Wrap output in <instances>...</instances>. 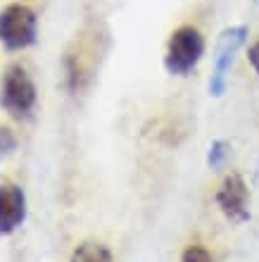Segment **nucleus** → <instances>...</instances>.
<instances>
[{"label": "nucleus", "mask_w": 259, "mask_h": 262, "mask_svg": "<svg viewBox=\"0 0 259 262\" xmlns=\"http://www.w3.org/2000/svg\"><path fill=\"white\" fill-rule=\"evenodd\" d=\"M207 50L205 34L195 24H181L169 34L164 48V69L171 76H191Z\"/></svg>", "instance_id": "obj_1"}, {"label": "nucleus", "mask_w": 259, "mask_h": 262, "mask_svg": "<svg viewBox=\"0 0 259 262\" xmlns=\"http://www.w3.org/2000/svg\"><path fill=\"white\" fill-rule=\"evenodd\" d=\"M38 103V91L27 69L10 64L0 76V107L14 119H29Z\"/></svg>", "instance_id": "obj_2"}, {"label": "nucleus", "mask_w": 259, "mask_h": 262, "mask_svg": "<svg viewBox=\"0 0 259 262\" xmlns=\"http://www.w3.org/2000/svg\"><path fill=\"white\" fill-rule=\"evenodd\" d=\"M38 41V14L27 3H7L0 7V43L10 53L31 48Z\"/></svg>", "instance_id": "obj_3"}, {"label": "nucleus", "mask_w": 259, "mask_h": 262, "mask_svg": "<svg viewBox=\"0 0 259 262\" xmlns=\"http://www.w3.org/2000/svg\"><path fill=\"white\" fill-rule=\"evenodd\" d=\"M247 43V27L236 24L221 31L217 43V53H214V64H211L209 74V96L221 98L228 89V79H231V69L236 64V55L240 53V48Z\"/></svg>", "instance_id": "obj_4"}, {"label": "nucleus", "mask_w": 259, "mask_h": 262, "mask_svg": "<svg viewBox=\"0 0 259 262\" xmlns=\"http://www.w3.org/2000/svg\"><path fill=\"white\" fill-rule=\"evenodd\" d=\"M214 200H217L221 214L233 224H245L250 220V188H247L243 174H226L224 181L219 184Z\"/></svg>", "instance_id": "obj_5"}, {"label": "nucleus", "mask_w": 259, "mask_h": 262, "mask_svg": "<svg viewBox=\"0 0 259 262\" xmlns=\"http://www.w3.org/2000/svg\"><path fill=\"white\" fill-rule=\"evenodd\" d=\"M27 220V193L12 179L0 181V236H12Z\"/></svg>", "instance_id": "obj_6"}, {"label": "nucleus", "mask_w": 259, "mask_h": 262, "mask_svg": "<svg viewBox=\"0 0 259 262\" xmlns=\"http://www.w3.org/2000/svg\"><path fill=\"white\" fill-rule=\"evenodd\" d=\"M69 262H114V257L103 241H81L72 250Z\"/></svg>", "instance_id": "obj_7"}, {"label": "nucleus", "mask_w": 259, "mask_h": 262, "mask_svg": "<svg viewBox=\"0 0 259 262\" xmlns=\"http://www.w3.org/2000/svg\"><path fill=\"white\" fill-rule=\"evenodd\" d=\"M228 155H231V143L228 141H224V138L211 141L209 150H207V165H209V169H221L226 165Z\"/></svg>", "instance_id": "obj_8"}, {"label": "nucleus", "mask_w": 259, "mask_h": 262, "mask_svg": "<svg viewBox=\"0 0 259 262\" xmlns=\"http://www.w3.org/2000/svg\"><path fill=\"white\" fill-rule=\"evenodd\" d=\"M178 262H217L214 255L202 246V243H191L185 246V250L181 253V260Z\"/></svg>", "instance_id": "obj_9"}, {"label": "nucleus", "mask_w": 259, "mask_h": 262, "mask_svg": "<svg viewBox=\"0 0 259 262\" xmlns=\"http://www.w3.org/2000/svg\"><path fill=\"white\" fill-rule=\"evenodd\" d=\"M17 145H19V138L14 134L10 126L0 124V158H7V155H12L17 150Z\"/></svg>", "instance_id": "obj_10"}, {"label": "nucleus", "mask_w": 259, "mask_h": 262, "mask_svg": "<svg viewBox=\"0 0 259 262\" xmlns=\"http://www.w3.org/2000/svg\"><path fill=\"white\" fill-rule=\"evenodd\" d=\"M247 62L254 69V74L259 76V36L247 46Z\"/></svg>", "instance_id": "obj_11"}]
</instances>
